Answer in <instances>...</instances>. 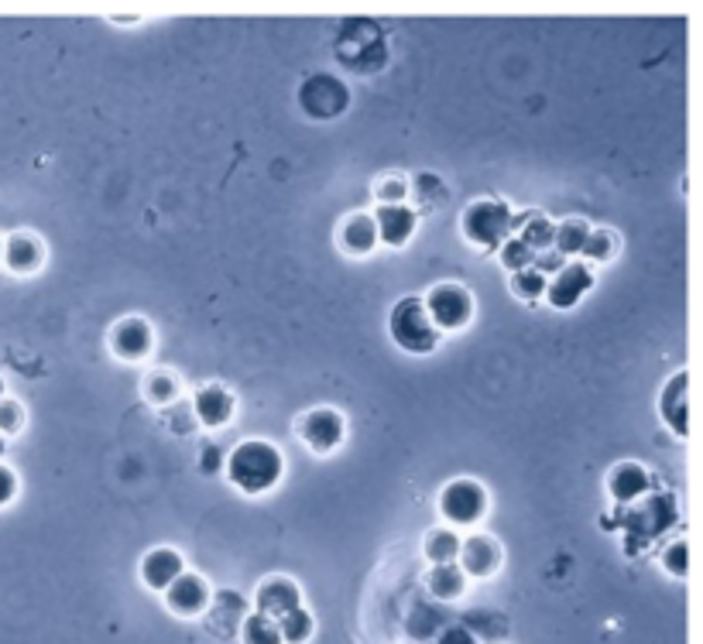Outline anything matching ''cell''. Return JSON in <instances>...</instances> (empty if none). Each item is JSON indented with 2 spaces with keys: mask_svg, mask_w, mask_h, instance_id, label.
I'll return each instance as SVG.
<instances>
[{
  "mask_svg": "<svg viewBox=\"0 0 703 644\" xmlns=\"http://www.w3.org/2000/svg\"><path fill=\"white\" fill-rule=\"evenodd\" d=\"M299 432L316 453H330L343 439V418L333 412V408H316V412H309L299 422Z\"/></svg>",
  "mask_w": 703,
  "mask_h": 644,
  "instance_id": "ba28073f",
  "label": "cell"
},
{
  "mask_svg": "<svg viewBox=\"0 0 703 644\" xmlns=\"http://www.w3.org/2000/svg\"><path fill=\"white\" fill-rule=\"evenodd\" d=\"M511 227H515L511 209L505 203H494V199H481V203H474L467 209V216H463L467 237L474 240L477 247H487V251L505 244L511 237Z\"/></svg>",
  "mask_w": 703,
  "mask_h": 644,
  "instance_id": "3957f363",
  "label": "cell"
},
{
  "mask_svg": "<svg viewBox=\"0 0 703 644\" xmlns=\"http://www.w3.org/2000/svg\"><path fill=\"white\" fill-rule=\"evenodd\" d=\"M371 220H374V230H378V240H385L388 247H405L415 230V209L402 203H385V206H378V213H374Z\"/></svg>",
  "mask_w": 703,
  "mask_h": 644,
  "instance_id": "9c48e42d",
  "label": "cell"
},
{
  "mask_svg": "<svg viewBox=\"0 0 703 644\" xmlns=\"http://www.w3.org/2000/svg\"><path fill=\"white\" fill-rule=\"evenodd\" d=\"M649 490V473L642 470L638 463H621L614 466L611 473V494L618 497V501H635L638 494H645Z\"/></svg>",
  "mask_w": 703,
  "mask_h": 644,
  "instance_id": "e0dca14e",
  "label": "cell"
},
{
  "mask_svg": "<svg viewBox=\"0 0 703 644\" xmlns=\"http://www.w3.org/2000/svg\"><path fill=\"white\" fill-rule=\"evenodd\" d=\"M282 453H278L271 442H261V439H251V442H241V446L230 453V463H227V473H230V483L244 494H265V490L275 487L282 480Z\"/></svg>",
  "mask_w": 703,
  "mask_h": 644,
  "instance_id": "6da1fadb",
  "label": "cell"
},
{
  "mask_svg": "<svg viewBox=\"0 0 703 644\" xmlns=\"http://www.w3.org/2000/svg\"><path fill=\"white\" fill-rule=\"evenodd\" d=\"M426 555L436 562V566H446V562H453L460 555V538L453 535V531L439 528V531H429L426 538Z\"/></svg>",
  "mask_w": 703,
  "mask_h": 644,
  "instance_id": "44dd1931",
  "label": "cell"
},
{
  "mask_svg": "<svg viewBox=\"0 0 703 644\" xmlns=\"http://www.w3.org/2000/svg\"><path fill=\"white\" fill-rule=\"evenodd\" d=\"M275 624H278L282 641H289V644H302V641H309V634H313V617H309L302 607L289 610V614H285L282 621H275Z\"/></svg>",
  "mask_w": 703,
  "mask_h": 644,
  "instance_id": "7402d4cb",
  "label": "cell"
},
{
  "mask_svg": "<svg viewBox=\"0 0 703 644\" xmlns=\"http://www.w3.org/2000/svg\"><path fill=\"white\" fill-rule=\"evenodd\" d=\"M460 562L463 569L460 573H470V576H491L494 566H498V549L494 542H487L484 535H474L460 545Z\"/></svg>",
  "mask_w": 703,
  "mask_h": 644,
  "instance_id": "5bb4252c",
  "label": "cell"
},
{
  "mask_svg": "<svg viewBox=\"0 0 703 644\" xmlns=\"http://www.w3.org/2000/svg\"><path fill=\"white\" fill-rule=\"evenodd\" d=\"M487 507V494L481 483L474 480H453L450 487L439 494V511L453 521V525H474Z\"/></svg>",
  "mask_w": 703,
  "mask_h": 644,
  "instance_id": "5b68a950",
  "label": "cell"
},
{
  "mask_svg": "<svg viewBox=\"0 0 703 644\" xmlns=\"http://www.w3.org/2000/svg\"><path fill=\"white\" fill-rule=\"evenodd\" d=\"M587 237H590V227H587V223H583V220H566L563 227L553 230V247H556V254L570 257V254H580V251H583Z\"/></svg>",
  "mask_w": 703,
  "mask_h": 644,
  "instance_id": "d6986e66",
  "label": "cell"
},
{
  "mask_svg": "<svg viewBox=\"0 0 703 644\" xmlns=\"http://www.w3.org/2000/svg\"><path fill=\"white\" fill-rule=\"evenodd\" d=\"M501 257H505V264L511 271H525L535 264V251L522 237H508L505 244H501Z\"/></svg>",
  "mask_w": 703,
  "mask_h": 644,
  "instance_id": "484cf974",
  "label": "cell"
},
{
  "mask_svg": "<svg viewBox=\"0 0 703 644\" xmlns=\"http://www.w3.org/2000/svg\"><path fill=\"white\" fill-rule=\"evenodd\" d=\"M374 244H378V230H374L371 216H354V220L343 227V247H347V251L367 254Z\"/></svg>",
  "mask_w": 703,
  "mask_h": 644,
  "instance_id": "ac0fdd59",
  "label": "cell"
},
{
  "mask_svg": "<svg viewBox=\"0 0 703 644\" xmlns=\"http://www.w3.org/2000/svg\"><path fill=\"white\" fill-rule=\"evenodd\" d=\"M426 312L433 319L436 329H460L470 322V312H474V302H470L467 288L460 285H439L433 288L426 302Z\"/></svg>",
  "mask_w": 703,
  "mask_h": 644,
  "instance_id": "8992f818",
  "label": "cell"
},
{
  "mask_svg": "<svg viewBox=\"0 0 703 644\" xmlns=\"http://www.w3.org/2000/svg\"><path fill=\"white\" fill-rule=\"evenodd\" d=\"M299 103L309 117L330 120V117H340L343 110H347L350 93L337 76H309L299 90Z\"/></svg>",
  "mask_w": 703,
  "mask_h": 644,
  "instance_id": "277c9868",
  "label": "cell"
},
{
  "mask_svg": "<svg viewBox=\"0 0 703 644\" xmlns=\"http://www.w3.org/2000/svg\"><path fill=\"white\" fill-rule=\"evenodd\" d=\"M38 261H42V251H38V244L31 237H14L7 244V264L14 271H31L38 268Z\"/></svg>",
  "mask_w": 703,
  "mask_h": 644,
  "instance_id": "603a6c76",
  "label": "cell"
},
{
  "mask_svg": "<svg viewBox=\"0 0 703 644\" xmlns=\"http://www.w3.org/2000/svg\"><path fill=\"white\" fill-rule=\"evenodd\" d=\"M590 288H594V275H590L587 264H563V268L556 271V278L546 285V295L556 309H570V305H577L583 299V292H590Z\"/></svg>",
  "mask_w": 703,
  "mask_h": 644,
  "instance_id": "52a82bcc",
  "label": "cell"
},
{
  "mask_svg": "<svg viewBox=\"0 0 703 644\" xmlns=\"http://www.w3.org/2000/svg\"><path fill=\"white\" fill-rule=\"evenodd\" d=\"M14 497V473L0 466V504H7Z\"/></svg>",
  "mask_w": 703,
  "mask_h": 644,
  "instance_id": "1f68e13d",
  "label": "cell"
},
{
  "mask_svg": "<svg viewBox=\"0 0 703 644\" xmlns=\"http://www.w3.org/2000/svg\"><path fill=\"white\" fill-rule=\"evenodd\" d=\"M165 600H169V607L175 610V614L193 617V614H199V610L206 607V603H210V590H206V583L199 576L182 573V576H175L172 583H169V590H165Z\"/></svg>",
  "mask_w": 703,
  "mask_h": 644,
  "instance_id": "30bf717a",
  "label": "cell"
},
{
  "mask_svg": "<svg viewBox=\"0 0 703 644\" xmlns=\"http://www.w3.org/2000/svg\"><path fill=\"white\" fill-rule=\"evenodd\" d=\"M391 340L402 346L405 353H433L439 346V329L433 326L422 299H402L391 309L388 319Z\"/></svg>",
  "mask_w": 703,
  "mask_h": 644,
  "instance_id": "7a4b0ae2",
  "label": "cell"
},
{
  "mask_svg": "<svg viewBox=\"0 0 703 644\" xmlns=\"http://www.w3.org/2000/svg\"><path fill=\"white\" fill-rule=\"evenodd\" d=\"M18 422H21V412L11 405V401H0V429H7V432H14L18 429Z\"/></svg>",
  "mask_w": 703,
  "mask_h": 644,
  "instance_id": "f546056e",
  "label": "cell"
},
{
  "mask_svg": "<svg viewBox=\"0 0 703 644\" xmlns=\"http://www.w3.org/2000/svg\"><path fill=\"white\" fill-rule=\"evenodd\" d=\"M686 384H690V377L676 374L673 381L666 384L662 401H659V412H662V418H666L669 429H673L676 436H686Z\"/></svg>",
  "mask_w": 703,
  "mask_h": 644,
  "instance_id": "9a60e30c",
  "label": "cell"
},
{
  "mask_svg": "<svg viewBox=\"0 0 703 644\" xmlns=\"http://www.w3.org/2000/svg\"><path fill=\"white\" fill-rule=\"evenodd\" d=\"M193 405H196V418L203 425H210V429L213 425H223L230 418V412H234V398H230L223 388H217V384L199 391Z\"/></svg>",
  "mask_w": 703,
  "mask_h": 644,
  "instance_id": "2e32d148",
  "label": "cell"
},
{
  "mask_svg": "<svg viewBox=\"0 0 703 644\" xmlns=\"http://www.w3.org/2000/svg\"><path fill=\"white\" fill-rule=\"evenodd\" d=\"M110 343H114V353H117V357L138 360V357H145L148 346H151V329H148L141 319H124L121 326L114 329Z\"/></svg>",
  "mask_w": 703,
  "mask_h": 644,
  "instance_id": "4fadbf2b",
  "label": "cell"
},
{
  "mask_svg": "<svg viewBox=\"0 0 703 644\" xmlns=\"http://www.w3.org/2000/svg\"><path fill=\"white\" fill-rule=\"evenodd\" d=\"M511 288H515L522 299H535V295L546 292V275L535 268H525V271H515V281H511Z\"/></svg>",
  "mask_w": 703,
  "mask_h": 644,
  "instance_id": "4316f807",
  "label": "cell"
},
{
  "mask_svg": "<svg viewBox=\"0 0 703 644\" xmlns=\"http://www.w3.org/2000/svg\"><path fill=\"white\" fill-rule=\"evenodd\" d=\"M141 576H145V583L151 590H169V583L175 576H182V559L179 552L172 549H155L145 555V562H141Z\"/></svg>",
  "mask_w": 703,
  "mask_h": 644,
  "instance_id": "7c38bea8",
  "label": "cell"
},
{
  "mask_svg": "<svg viewBox=\"0 0 703 644\" xmlns=\"http://www.w3.org/2000/svg\"><path fill=\"white\" fill-rule=\"evenodd\" d=\"M0 453H4V442H0Z\"/></svg>",
  "mask_w": 703,
  "mask_h": 644,
  "instance_id": "d6a6232c",
  "label": "cell"
},
{
  "mask_svg": "<svg viewBox=\"0 0 703 644\" xmlns=\"http://www.w3.org/2000/svg\"><path fill=\"white\" fill-rule=\"evenodd\" d=\"M426 583L439 600H453L463 590V573H460V566L446 562V566H433V573H429Z\"/></svg>",
  "mask_w": 703,
  "mask_h": 644,
  "instance_id": "ffe728a7",
  "label": "cell"
},
{
  "mask_svg": "<svg viewBox=\"0 0 703 644\" xmlns=\"http://www.w3.org/2000/svg\"><path fill=\"white\" fill-rule=\"evenodd\" d=\"M553 223L549 220H542V216H532V220H525V230L522 233H515V237H522L525 244L532 247L535 257H539L546 247H553Z\"/></svg>",
  "mask_w": 703,
  "mask_h": 644,
  "instance_id": "d4e9b609",
  "label": "cell"
},
{
  "mask_svg": "<svg viewBox=\"0 0 703 644\" xmlns=\"http://www.w3.org/2000/svg\"><path fill=\"white\" fill-rule=\"evenodd\" d=\"M666 569H669L673 576L686 573V545H683V542L673 545V549L666 552Z\"/></svg>",
  "mask_w": 703,
  "mask_h": 644,
  "instance_id": "f1b7e54d",
  "label": "cell"
},
{
  "mask_svg": "<svg viewBox=\"0 0 703 644\" xmlns=\"http://www.w3.org/2000/svg\"><path fill=\"white\" fill-rule=\"evenodd\" d=\"M436 644H477V641L470 638V631H463V627H450V631L439 634Z\"/></svg>",
  "mask_w": 703,
  "mask_h": 644,
  "instance_id": "4dcf8cb0",
  "label": "cell"
},
{
  "mask_svg": "<svg viewBox=\"0 0 703 644\" xmlns=\"http://www.w3.org/2000/svg\"><path fill=\"white\" fill-rule=\"evenodd\" d=\"M614 251V233H607V230H590V237H587V244H583V251L580 254H587L590 261H607Z\"/></svg>",
  "mask_w": 703,
  "mask_h": 644,
  "instance_id": "83f0119b",
  "label": "cell"
},
{
  "mask_svg": "<svg viewBox=\"0 0 703 644\" xmlns=\"http://www.w3.org/2000/svg\"><path fill=\"white\" fill-rule=\"evenodd\" d=\"M244 644H282V634H278V624L268 621V617L254 614L241 624Z\"/></svg>",
  "mask_w": 703,
  "mask_h": 644,
  "instance_id": "cb8c5ba5",
  "label": "cell"
},
{
  "mask_svg": "<svg viewBox=\"0 0 703 644\" xmlns=\"http://www.w3.org/2000/svg\"><path fill=\"white\" fill-rule=\"evenodd\" d=\"M299 607V586L289 579H268L258 590V614L268 621H282L289 610Z\"/></svg>",
  "mask_w": 703,
  "mask_h": 644,
  "instance_id": "8fae6325",
  "label": "cell"
}]
</instances>
